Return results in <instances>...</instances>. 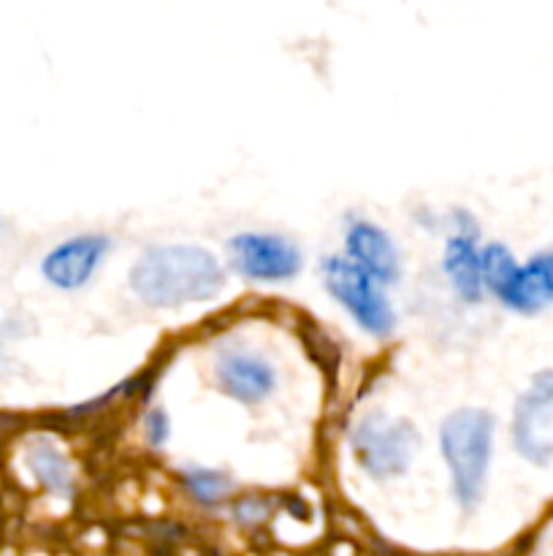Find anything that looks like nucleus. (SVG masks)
<instances>
[{
  "label": "nucleus",
  "mask_w": 553,
  "mask_h": 556,
  "mask_svg": "<svg viewBox=\"0 0 553 556\" xmlns=\"http://www.w3.org/2000/svg\"><path fill=\"white\" fill-rule=\"evenodd\" d=\"M553 410V369L535 375L529 391L518 400L513 413V443L526 462L545 467L553 462V443L540 434V424Z\"/></svg>",
  "instance_id": "obj_6"
},
{
  "label": "nucleus",
  "mask_w": 553,
  "mask_h": 556,
  "mask_svg": "<svg viewBox=\"0 0 553 556\" xmlns=\"http://www.w3.org/2000/svg\"><path fill=\"white\" fill-rule=\"evenodd\" d=\"M108 248L112 242L101 233H85V237H74L57 244L41 264L43 280L60 291H76L92 280L98 266L106 258Z\"/></svg>",
  "instance_id": "obj_7"
},
{
  "label": "nucleus",
  "mask_w": 553,
  "mask_h": 556,
  "mask_svg": "<svg viewBox=\"0 0 553 556\" xmlns=\"http://www.w3.org/2000/svg\"><path fill=\"white\" fill-rule=\"evenodd\" d=\"M497 421L480 407H461L439 427V451L450 470V489L461 510H475L486 492Z\"/></svg>",
  "instance_id": "obj_2"
},
{
  "label": "nucleus",
  "mask_w": 553,
  "mask_h": 556,
  "mask_svg": "<svg viewBox=\"0 0 553 556\" xmlns=\"http://www.w3.org/2000/svg\"><path fill=\"white\" fill-rule=\"evenodd\" d=\"M144 434H146V443H150L152 448H160V445L168 440V434H171L166 413L152 410L150 416L144 418Z\"/></svg>",
  "instance_id": "obj_15"
},
{
  "label": "nucleus",
  "mask_w": 553,
  "mask_h": 556,
  "mask_svg": "<svg viewBox=\"0 0 553 556\" xmlns=\"http://www.w3.org/2000/svg\"><path fill=\"white\" fill-rule=\"evenodd\" d=\"M217 389L239 405H260L276 386V375L266 358L253 353H222L215 364Z\"/></svg>",
  "instance_id": "obj_8"
},
{
  "label": "nucleus",
  "mask_w": 553,
  "mask_h": 556,
  "mask_svg": "<svg viewBox=\"0 0 553 556\" xmlns=\"http://www.w3.org/2000/svg\"><path fill=\"white\" fill-rule=\"evenodd\" d=\"M27 467L47 492L57 494V497H68L74 492V472H70L68 459L52 445H33L27 451Z\"/></svg>",
  "instance_id": "obj_11"
},
{
  "label": "nucleus",
  "mask_w": 553,
  "mask_h": 556,
  "mask_svg": "<svg viewBox=\"0 0 553 556\" xmlns=\"http://www.w3.org/2000/svg\"><path fill=\"white\" fill-rule=\"evenodd\" d=\"M130 288L150 307H182L215 299L226 288V271L198 244H163L136 261Z\"/></svg>",
  "instance_id": "obj_1"
},
{
  "label": "nucleus",
  "mask_w": 553,
  "mask_h": 556,
  "mask_svg": "<svg viewBox=\"0 0 553 556\" xmlns=\"http://www.w3.org/2000/svg\"><path fill=\"white\" fill-rule=\"evenodd\" d=\"M445 275L464 302H480L483 296V261L475 248V233H455L445 248Z\"/></svg>",
  "instance_id": "obj_10"
},
{
  "label": "nucleus",
  "mask_w": 553,
  "mask_h": 556,
  "mask_svg": "<svg viewBox=\"0 0 553 556\" xmlns=\"http://www.w3.org/2000/svg\"><path fill=\"white\" fill-rule=\"evenodd\" d=\"M483 261V286L493 293L502 304H510L515 286H518L520 266L515 264L513 253L504 244H488L480 253Z\"/></svg>",
  "instance_id": "obj_12"
},
{
  "label": "nucleus",
  "mask_w": 553,
  "mask_h": 556,
  "mask_svg": "<svg viewBox=\"0 0 553 556\" xmlns=\"http://www.w3.org/2000/svg\"><path fill=\"white\" fill-rule=\"evenodd\" d=\"M358 467L374 481L404 476L421 448V434L410 421L372 413L361 418L350 438Z\"/></svg>",
  "instance_id": "obj_3"
},
{
  "label": "nucleus",
  "mask_w": 553,
  "mask_h": 556,
  "mask_svg": "<svg viewBox=\"0 0 553 556\" xmlns=\"http://www.w3.org/2000/svg\"><path fill=\"white\" fill-rule=\"evenodd\" d=\"M323 280L331 296L350 313V318L361 326L366 334L385 337L394 334L396 315L385 293L380 291V282L363 269H358L350 258H325Z\"/></svg>",
  "instance_id": "obj_4"
},
{
  "label": "nucleus",
  "mask_w": 553,
  "mask_h": 556,
  "mask_svg": "<svg viewBox=\"0 0 553 556\" xmlns=\"http://www.w3.org/2000/svg\"><path fill=\"white\" fill-rule=\"evenodd\" d=\"M233 519L244 527H258L269 519V505L260 497H244L239 500L236 508H233Z\"/></svg>",
  "instance_id": "obj_14"
},
{
  "label": "nucleus",
  "mask_w": 553,
  "mask_h": 556,
  "mask_svg": "<svg viewBox=\"0 0 553 556\" xmlns=\"http://www.w3.org/2000/svg\"><path fill=\"white\" fill-rule=\"evenodd\" d=\"M231 266L255 282H287L301 271V253L276 233L244 231L228 239Z\"/></svg>",
  "instance_id": "obj_5"
},
{
  "label": "nucleus",
  "mask_w": 553,
  "mask_h": 556,
  "mask_svg": "<svg viewBox=\"0 0 553 556\" xmlns=\"http://www.w3.org/2000/svg\"><path fill=\"white\" fill-rule=\"evenodd\" d=\"M182 489L190 500H195L204 508H217L231 494V478L220 470L188 467V470H182Z\"/></svg>",
  "instance_id": "obj_13"
},
{
  "label": "nucleus",
  "mask_w": 553,
  "mask_h": 556,
  "mask_svg": "<svg viewBox=\"0 0 553 556\" xmlns=\"http://www.w3.org/2000/svg\"><path fill=\"white\" fill-rule=\"evenodd\" d=\"M345 250L347 258H350L358 269L372 275L380 286H390V282L399 280V255H396L394 242H390L388 233H385L383 228L374 226V223H352V226L347 228Z\"/></svg>",
  "instance_id": "obj_9"
}]
</instances>
